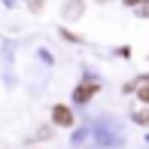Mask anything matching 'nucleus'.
Masks as SVG:
<instances>
[{"mask_svg": "<svg viewBox=\"0 0 149 149\" xmlns=\"http://www.w3.org/2000/svg\"><path fill=\"white\" fill-rule=\"evenodd\" d=\"M52 116H55L58 125H70V122H73V113L67 110V107H55V113H52Z\"/></svg>", "mask_w": 149, "mask_h": 149, "instance_id": "1", "label": "nucleus"}, {"mask_svg": "<svg viewBox=\"0 0 149 149\" xmlns=\"http://www.w3.org/2000/svg\"><path fill=\"white\" fill-rule=\"evenodd\" d=\"M94 91H97V82H91V85H82V88H76V100H88Z\"/></svg>", "mask_w": 149, "mask_h": 149, "instance_id": "2", "label": "nucleus"}, {"mask_svg": "<svg viewBox=\"0 0 149 149\" xmlns=\"http://www.w3.org/2000/svg\"><path fill=\"white\" fill-rule=\"evenodd\" d=\"M79 12H82V3H79V0H70V3H67V18H79Z\"/></svg>", "mask_w": 149, "mask_h": 149, "instance_id": "3", "label": "nucleus"}, {"mask_svg": "<svg viewBox=\"0 0 149 149\" xmlns=\"http://www.w3.org/2000/svg\"><path fill=\"white\" fill-rule=\"evenodd\" d=\"M31 9H33V12H40V9H43V0H31Z\"/></svg>", "mask_w": 149, "mask_h": 149, "instance_id": "4", "label": "nucleus"}, {"mask_svg": "<svg viewBox=\"0 0 149 149\" xmlns=\"http://www.w3.org/2000/svg\"><path fill=\"white\" fill-rule=\"evenodd\" d=\"M140 100H146V104H149V85H146V88H140Z\"/></svg>", "mask_w": 149, "mask_h": 149, "instance_id": "5", "label": "nucleus"}, {"mask_svg": "<svg viewBox=\"0 0 149 149\" xmlns=\"http://www.w3.org/2000/svg\"><path fill=\"white\" fill-rule=\"evenodd\" d=\"M137 122H143V125H146V122H149V113H140V116H137Z\"/></svg>", "mask_w": 149, "mask_h": 149, "instance_id": "6", "label": "nucleus"}]
</instances>
